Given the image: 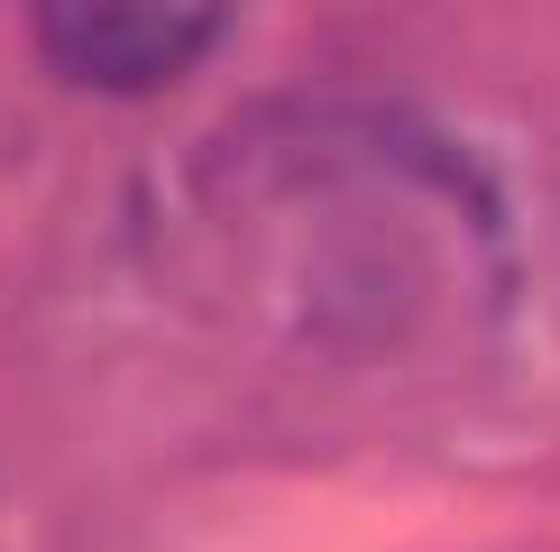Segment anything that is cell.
I'll return each instance as SVG.
<instances>
[{
  "label": "cell",
  "instance_id": "6da1fadb",
  "mask_svg": "<svg viewBox=\"0 0 560 552\" xmlns=\"http://www.w3.org/2000/svg\"><path fill=\"white\" fill-rule=\"evenodd\" d=\"M230 10L240 0H28V37L56 83L138 102V92H166L194 74L230 28Z\"/></svg>",
  "mask_w": 560,
  "mask_h": 552
}]
</instances>
